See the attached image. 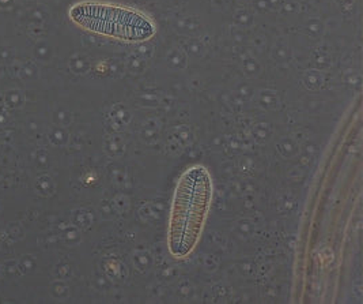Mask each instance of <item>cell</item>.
<instances>
[{
    "label": "cell",
    "instance_id": "obj_1",
    "mask_svg": "<svg viewBox=\"0 0 363 304\" xmlns=\"http://www.w3.org/2000/svg\"><path fill=\"white\" fill-rule=\"evenodd\" d=\"M213 195L208 170L195 165L182 173L174 192L169 224V250L177 258L191 253L198 243Z\"/></svg>",
    "mask_w": 363,
    "mask_h": 304
},
{
    "label": "cell",
    "instance_id": "obj_2",
    "mask_svg": "<svg viewBox=\"0 0 363 304\" xmlns=\"http://www.w3.org/2000/svg\"><path fill=\"white\" fill-rule=\"evenodd\" d=\"M71 17L87 31L127 41L146 40L154 31L146 16L133 9L112 4L82 3L71 10Z\"/></svg>",
    "mask_w": 363,
    "mask_h": 304
}]
</instances>
